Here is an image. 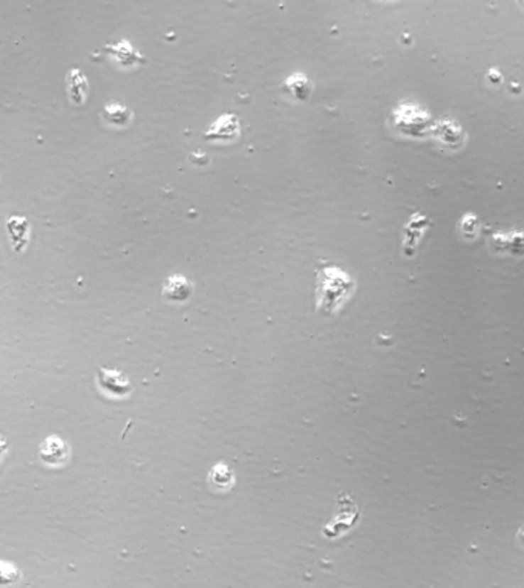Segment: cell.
I'll return each mask as SVG.
<instances>
[{"label":"cell","mask_w":524,"mask_h":588,"mask_svg":"<svg viewBox=\"0 0 524 588\" xmlns=\"http://www.w3.org/2000/svg\"><path fill=\"white\" fill-rule=\"evenodd\" d=\"M354 281L341 268L327 267L317 271L316 310L324 315H334L351 296Z\"/></svg>","instance_id":"obj_1"},{"label":"cell","mask_w":524,"mask_h":588,"mask_svg":"<svg viewBox=\"0 0 524 588\" xmlns=\"http://www.w3.org/2000/svg\"><path fill=\"white\" fill-rule=\"evenodd\" d=\"M337 504V512L332 518V521L324 528V535L329 539L339 538L345 532H348L349 528H353L357 524L359 518H361V512H359L353 498L346 495L345 492H341V495H339Z\"/></svg>","instance_id":"obj_2"},{"label":"cell","mask_w":524,"mask_h":588,"mask_svg":"<svg viewBox=\"0 0 524 588\" xmlns=\"http://www.w3.org/2000/svg\"><path fill=\"white\" fill-rule=\"evenodd\" d=\"M97 383H99L102 392L112 398H124L132 391L129 377L119 369L100 368L99 374H97Z\"/></svg>","instance_id":"obj_3"},{"label":"cell","mask_w":524,"mask_h":588,"mask_svg":"<svg viewBox=\"0 0 524 588\" xmlns=\"http://www.w3.org/2000/svg\"><path fill=\"white\" fill-rule=\"evenodd\" d=\"M38 454H40V458L45 464L58 467L67 462V457H70V447H67V445L60 437L53 435L50 438H46L40 445Z\"/></svg>","instance_id":"obj_4"},{"label":"cell","mask_w":524,"mask_h":588,"mask_svg":"<svg viewBox=\"0 0 524 588\" xmlns=\"http://www.w3.org/2000/svg\"><path fill=\"white\" fill-rule=\"evenodd\" d=\"M6 229L9 233L14 251L21 253L26 249L29 242V222L23 217H11L6 221Z\"/></svg>","instance_id":"obj_5"},{"label":"cell","mask_w":524,"mask_h":588,"mask_svg":"<svg viewBox=\"0 0 524 588\" xmlns=\"http://www.w3.org/2000/svg\"><path fill=\"white\" fill-rule=\"evenodd\" d=\"M164 296L175 302H184L190 298L192 294V283L181 274H172L166 279L163 285Z\"/></svg>","instance_id":"obj_6"},{"label":"cell","mask_w":524,"mask_h":588,"mask_svg":"<svg viewBox=\"0 0 524 588\" xmlns=\"http://www.w3.org/2000/svg\"><path fill=\"white\" fill-rule=\"evenodd\" d=\"M207 481L209 486L215 489L217 492H227V490L235 486V474H233V470L227 464L219 463L210 469Z\"/></svg>","instance_id":"obj_7"},{"label":"cell","mask_w":524,"mask_h":588,"mask_svg":"<svg viewBox=\"0 0 524 588\" xmlns=\"http://www.w3.org/2000/svg\"><path fill=\"white\" fill-rule=\"evenodd\" d=\"M66 85H67V94H70L71 100L75 104H82L86 102L89 85H87L86 77L79 70L70 71V74H67L66 77Z\"/></svg>","instance_id":"obj_8"},{"label":"cell","mask_w":524,"mask_h":588,"mask_svg":"<svg viewBox=\"0 0 524 588\" xmlns=\"http://www.w3.org/2000/svg\"><path fill=\"white\" fill-rule=\"evenodd\" d=\"M284 89L293 95L296 100L305 102L313 91V85L304 74L296 72V74H291L284 82Z\"/></svg>","instance_id":"obj_9"},{"label":"cell","mask_w":524,"mask_h":588,"mask_svg":"<svg viewBox=\"0 0 524 588\" xmlns=\"http://www.w3.org/2000/svg\"><path fill=\"white\" fill-rule=\"evenodd\" d=\"M103 115H104L106 120L114 123V124H119V126L128 124L129 120H131V116H132V114H131V111L128 109V107L120 104V103H111V104L106 106L104 111H103Z\"/></svg>","instance_id":"obj_10"},{"label":"cell","mask_w":524,"mask_h":588,"mask_svg":"<svg viewBox=\"0 0 524 588\" xmlns=\"http://www.w3.org/2000/svg\"><path fill=\"white\" fill-rule=\"evenodd\" d=\"M18 576H21V572L17 570L16 565L6 561H0V585L14 584L18 579Z\"/></svg>","instance_id":"obj_11"},{"label":"cell","mask_w":524,"mask_h":588,"mask_svg":"<svg viewBox=\"0 0 524 588\" xmlns=\"http://www.w3.org/2000/svg\"><path fill=\"white\" fill-rule=\"evenodd\" d=\"M515 539H517V544L524 550V524L518 528V532L515 535Z\"/></svg>","instance_id":"obj_12"},{"label":"cell","mask_w":524,"mask_h":588,"mask_svg":"<svg viewBox=\"0 0 524 588\" xmlns=\"http://www.w3.org/2000/svg\"><path fill=\"white\" fill-rule=\"evenodd\" d=\"M517 2L520 4V6H521V8H524V0H517Z\"/></svg>","instance_id":"obj_13"}]
</instances>
